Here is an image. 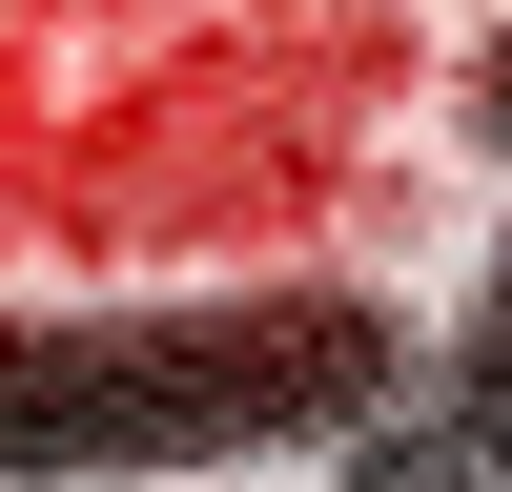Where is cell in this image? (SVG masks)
Wrapping results in <instances>:
<instances>
[{
    "instance_id": "cell-1",
    "label": "cell",
    "mask_w": 512,
    "mask_h": 492,
    "mask_svg": "<svg viewBox=\"0 0 512 492\" xmlns=\"http://www.w3.org/2000/svg\"><path fill=\"white\" fill-rule=\"evenodd\" d=\"M410 390V328L369 287H226V308H62L0 328V472H226L328 451Z\"/></svg>"
},
{
    "instance_id": "cell-2",
    "label": "cell",
    "mask_w": 512,
    "mask_h": 492,
    "mask_svg": "<svg viewBox=\"0 0 512 492\" xmlns=\"http://www.w3.org/2000/svg\"><path fill=\"white\" fill-rule=\"evenodd\" d=\"M369 472L390 492H431V472H512V246H492V308H472V349H451V390L431 410H369Z\"/></svg>"
},
{
    "instance_id": "cell-3",
    "label": "cell",
    "mask_w": 512,
    "mask_h": 492,
    "mask_svg": "<svg viewBox=\"0 0 512 492\" xmlns=\"http://www.w3.org/2000/svg\"><path fill=\"white\" fill-rule=\"evenodd\" d=\"M472 123H492V144H512V62H492V82H472Z\"/></svg>"
}]
</instances>
